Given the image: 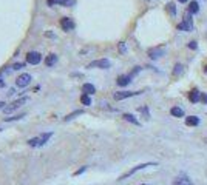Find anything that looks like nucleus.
<instances>
[{
    "label": "nucleus",
    "instance_id": "e433bc0d",
    "mask_svg": "<svg viewBox=\"0 0 207 185\" xmlns=\"http://www.w3.org/2000/svg\"><path fill=\"white\" fill-rule=\"evenodd\" d=\"M204 71H205V73H207V65H205V66H204Z\"/></svg>",
    "mask_w": 207,
    "mask_h": 185
},
{
    "label": "nucleus",
    "instance_id": "9b49d317",
    "mask_svg": "<svg viewBox=\"0 0 207 185\" xmlns=\"http://www.w3.org/2000/svg\"><path fill=\"white\" fill-rule=\"evenodd\" d=\"M60 26L63 31H71V30H74L76 25H74L71 17H63V19H60Z\"/></svg>",
    "mask_w": 207,
    "mask_h": 185
},
{
    "label": "nucleus",
    "instance_id": "5701e85b",
    "mask_svg": "<svg viewBox=\"0 0 207 185\" xmlns=\"http://www.w3.org/2000/svg\"><path fill=\"white\" fill-rule=\"evenodd\" d=\"M80 102H82V105L88 107V105H91V97H90L88 94H82V96H80Z\"/></svg>",
    "mask_w": 207,
    "mask_h": 185
},
{
    "label": "nucleus",
    "instance_id": "412c9836",
    "mask_svg": "<svg viewBox=\"0 0 207 185\" xmlns=\"http://www.w3.org/2000/svg\"><path fill=\"white\" fill-rule=\"evenodd\" d=\"M167 11H168V14H170L172 17L176 16V5H175V2H168V3H167Z\"/></svg>",
    "mask_w": 207,
    "mask_h": 185
},
{
    "label": "nucleus",
    "instance_id": "a211bd4d",
    "mask_svg": "<svg viewBox=\"0 0 207 185\" xmlns=\"http://www.w3.org/2000/svg\"><path fill=\"white\" fill-rule=\"evenodd\" d=\"M170 114H172L173 117H184V110L179 108V107H173V108L170 110Z\"/></svg>",
    "mask_w": 207,
    "mask_h": 185
},
{
    "label": "nucleus",
    "instance_id": "9d476101",
    "mask_svg": "<svg viewBox=\"0 0 207 185\" xmlns=\"http://www.w3.org/2000/svg\"><path fill=\"white\" fill-rule=\"evenodd\" d=\"M173 185H193V182L190 180V177L185 173H181L178 177H175Z\"/></svg>",
    "mask_w": 207,
    "mask_h": 185
},
{
    "label": "nucleus",
    "instance_id": "4c0bfd02",
    "mask_svg": "<svg viewBox=\"0 0 207 185\" xmlns=\"http://www.w3.org/2000/svg\"><path fill=\"white\" fill-rule=\"evenodd\" d=\"M142 185H144V183H142Z\"/></svg>",
    "mask_w": 207,
    "mask_h": 185
},
{
    "label": "nucleus",
    "instance_id": "72a5a7b5",
    "mask_svg": "<svg viewBox=\"0 0 207 185\" xmlns=\"http://www.w3.org/2000/svg\"><path fill=\"white\" fill-rule=\"evenodd\" d=\"M3 86H5V82L2 80V77H0V88H3Z\"/></svg>",
    "mask_w": 207,
    "mask_h": 185
},
{
    "label": "nucleus",
    "instance_id": "6ab92c4d",
    "mask_svg": "<svg viewBox=\"0 0 207 185\" xmlns=\"http://www.w3.org/2000/svg\"><path fill=\"white\" fill-rule=\"evenodd\" d=\"M122 117H124V120H127V122H130V124H133V125H141L139 120H138L133 114H130V113H125Z\"/></svg>",
    "mask_w": 207,
    "mask_h": 185
},
{
    "label": "nucleus",
    "instance_id": "bb28decb",
    "mask_svg": "<svg viewBox=\"0 0 207 185\" xmlns=\"http://www.w3.org/2000/svg\"><path fill=\"white\" fill-rule=\"evenodd\" d=\"M119 53H122V54H125V53H127V46H125V42H121V43H119Z\"/></svg>",
    "mask_w": 207,
    "mask_h": 185
},
{
    "label": "nucleus",
    "instance_id": "7c9ffc66",
    "mask_svg": "<svg viewBox=\"0 0 207 185\" xmlns=\"http://www.w3.org/2000/svg\"><path fill=\"white\" fill-rule=\"evenodd\" d=\"M74 3H76V0H67V2H65L62 6H73Z\"/></svg>",
    "mask_w": 207,
    "mask_h": 185
},
{
    "label": "nucleus",
    "instance_id": "c9c22d12",
    "mask_svg": "<svg viewBox=\"0 0 207 185\" xmlns=\"http://www.w3.org/2000/svg\"><path fill=\"white\" fill-rule=\"evenodd\" d=\"M178 2H181V3H187L189 0H178Z\"/></svg>",
    "mask_w": 207,
    "mask_h": 185
},
{
    "label": "nucleus",
    "instance_id": "4be33fe9",
    "mask_svg": "<svg viewBox=\"0 0 207 185\" xmlns=\"http://www.w3.org/2000/svg\"><path fill=\"white\" fill-rule=\"evenodd\" d=\"M80 114H83V111H82V110H76V111H73L71 114H68V116H67L63 120H65V122H68V120H73L74 117H77V116H80Z\"/></svg>",
    "mask_w": 207,
    "mask_h": 185
},
{
    "label": "nucleus",
    "instance_id": "ddd939ff",
    "mask_svg": "<svg viewBox=\"0 0 207 185\" xmlns=\"http://www.w3.org/2000/svg\"><path fill=\"white\" fill-rule=\"evenodd\" d=\"M116 82H118L119 86H127V85L132 82V77H130V74H121Z\"/></svg>",
    "mask_w": 207,
    "mask_h": 185
},
{
    "label": "nucleus",
    "instance_id": "0eeeda50",
    "mask_svg": "<svg viewBox=\"0 0 207 185\" xmlns=\"http://www.w3.org/2000/svg\"><path fill=\"white\" fill-rule=\"evenodd\" d=\"M28 102V97H20V99H17V100H14L10 107H6L5 108V113L8 114V113H13V111H16L17 108H20L23 104H26Z\"/></svg>",
    "mask_w": 207,
    "mask_h": 185
},
{
    "label": "nucleus",
    "instance_id": "1a4fd4ad",
    "mask_svg": "<svg viewBox=\"0 0 207 185\" xmlns=\"http://www.w3.org/2000/svg\"><path fill=\"white\" fill-rule=\"evenodd\" d=\"M30 82H31V76H30L28 73H23V74H20V76L17 77L16 85H17L19 88H25V86L30 85Z\"/></svg>",
    "mask_w": 207,
    "mask_h": 185
},
{
    "label": "nucleus",
    "instance_id": "6e6552de",
    "mask_svg": "<svg viewBox=\"0 0 207 185\" xmlns=\"http://www.w3.org/2000/svg\"><path fill=\"white\" fill-rule=\"evenodd\" d=\"M164 54H165V48H164V46H156V48L148 49V57H150V59H153V60H156V59L162 57Z\"/></svg>",
    "mask_w": 207,
    "mask_h": 185
},
{
    "label": "nucleus",
    "instance_id": "f3484780",
    "mask_svg": "<svg viewBox=\"0 0 207 185\" xmlns=\"http://www.w3.org/2000/svg\"><path fill=\"white\" fill-rule=\"evenodd\" d=\"M187 11H189L190 14H198V13H199V5H198V2H195V0H193V2H190Z\"/></svg>",
    "mask_w": 207,
    "mask_h": 185
},
{
    "label": "nucleus",
    "instance_id": "2eb2a0df",
    "mask_svg": "<svg viewBox=\"0 0 207 185\" xmlns=\"http://www.w3.org/2000/svg\"><path fill=\"white\" fill-rule=\"evenodd\" d=\"M82 92L83 94H94L96 92V88H94V85H91V83H83L82 85Z\"/></svg>",
    "mask_w": 207,
    "mask_h": 185
},
{
    "label": "nucleus",
    "instance_id": "a878e982",
    "mask_svg": "<svg viewBox=\"0 0 207 185\" xmlns=\"http://www.w3.org/2000/svg\"><path fill=\"white\" fill-rule=\"evenodd\" d=\"M139 113H142L147 120L150 119V113H148V108H147V107H141V108H139Z\"/></svg>",
    "mask_w": 207,
    "mask_h": 185
},
{
    "label": "nucleus",
    "instance_id": "20e7f679",
    "mask_svg": "<svg viewBox=\"0 0 207 185\" xmlns=\"http://www.w3.org/2000/svg\"><path fill=\"white\" fill-rule=\"evenodd\" d=\"M112 66V62L108 59H99V60H94V62H90L87 65V68H99V69H108Z\"/></svg>",
    "mask_w": 207,
    "mask_h": 185
},
{
    "label": "nucleus",
    "instance_id": "f704fd0d",
    "mask_svg": "<svg viewBox=\"0 0 207 185\" xmlns=\"http://www.w3.org/2000/svg\"><path fill=\"white\" fill-rule=\"evenodd\" d=\"M5 105H6L5 102H0V108H5Z\"/></svg>",
    "mask_w": 207,
    "mask_h": 185
},
{
    "label": "nucleus",
    "instance_id": "f03ea898",
    "mask_svg": "<svg viewBox=\"0 0 207 185\" xmlns=\"http://www.w3.org/2000/svg\"><path fill=\"white\" fill-rule=\"evenodd\" d=\"M178 30H179V31H185V33L193 31V19H192V14H190L189 11L184 13V19H182V22L178 25Z\"/></svg>",
    "mask_w": 207,
    "mask_h": 185
},
{
    "label": "nucleus",
    "instance_id": "423d86ee",
    "mask_svg": "<svg viewBox=\"0 0 207 185\" xmlns=\"http://www.w3.org/2000/svg\"><path fill=\"white\" fill-rule=\"evenodd\" d=\"M26 62H28L30 65H39V63L42 62V54L37 53V51H30V53L26 54Z\"/></svg>",
    "mask_w": 207,
    "mask_h": 185
},
{
    "label": "nucleus",
    "instance_id": "c756f323",
    "mask_svg": "<svg viewBox=\"0 0 207 185\" xmlns=\"http://www.w3.org/2000/svg\"><path fill=\"white\" fill-rule=\"evenodd\" d=\"M201 102L207 105V92H201Z\"/></svg>",
    "mask_w": 207,
    "mask_h": 185
},
{
    "label": "nucleus",
    "instance_id": "b1692460",
    "mask_svg": "<svg viewBox=\"0 0 207 185\" xmlns=\"http://www.w3.org/2000/svg\"><path fill=\"white\" fill-rule=\"evenodd\" d=\"M23 117H25V113H22V114H16V116H13V117H6L5 122H14V120H20V119H23Z\"/></svg>",
    "mask_w": 207,
    "mask_h": 185
},
{
    "label": "nucleus",
    "instance_id": "473e14b6",
    "mask_svg": "<svg viewBox=\"0 0 207 185\" xmlns=\"http://www.w3.org/2000/svg\"><path fill=\"white\" fill-rule=\"evenodd\" d=\"M85 170H87V167H82V168H80V170H77V171H76V173H74V176H79V174H82V173H83V171H85Z\"/></svg>",
    "mask_w": 207,
    "mask_h": 185
},
{
    "label": "nucleus",
    "instance_id": "39448f33",
    "mask_svg": "<svg viewBox=\"0 0 207 185\" xmlns=\"http://www.w3.org/2000/svg\"><path fill=\"white\" fill-rule=\"evenodd\" d=\"M142 92L144 91H119V92H115L113 97H115V100H124V99H128L133 96H139Z\"/></svg>",
    "mask_w": 207,
    "mask_h": 185
},
{
    "label": "nucleus",
    "instance_id": "2f4dec72",
    "mask_svg": "<svg viewBox=\"0 0 207 185\" xmlns=\"http://www.w3.org/2000/svg\"><path fill=\"white\" fill-rule=\"evenodd\" d=\"M22 68H23V63H20V62H17V63L13 65V69H22Z\"/></svg>",
    "mask_w": 207,
    "mask_h": 185
},
{
    "label": "nucleus",
    "instance_id": "4468645a",
    "mask_svg": "<svg viewBox=\"0 0 207 185\" xmlns=\"http://www.w3.org/2000/svg\"><path fill=\"white\" fill-rule=\"evenodd\" d=\"M199 117L198 116H187L185 117V125L187 127H198L199 125Z\"/></svg>",
    "mask_w": 207,
    "mask_h": 185
},
{
    "label": "nucleus",
    "instance_id": "f257e3e1",
    "mask_svg": "<svg viewBox=\"0 0 207 185\" xmlns=\"http://www.w3.org/2000/svg\"><path fill=\"white\" fill-rule=\"evenodd\" d=\"M148 167H158V163H156V162H145V163H139V165L133 167L132 170H128L127 173H124V174L119 177V180H125V179H128L130 176H133L135 173H138V171H141V170H144V168H148Z\"/></svg>",
    "mask_w": 207,
    "mask_h": 185
},
{
    "label": "nucleus",
    "instance_id": "c85d7f7f",
    "mask_svg": "<svg viewBox=\"0 0 207 185\" xmlns=\"http://www.w3.org/2000/svg\"><path fill=\"white\" fill-rule=\"evenodd\" d=\"M141 69H142L141 66H135V69H133V71L130 73V77H133V76H136V74H138V73H139Z\"/></svg>",
    "mask_w": 207,
    "mask_h": 185
},
{
    "label": "nucleus",
    "instance_id": "393cba45",
    "mask_svg": "<svg viewBox=\"0 0 207 185\" xmlns=\"http://www.w3.org/2000/svg\"><path fill=\"white\" fill-rule=\"evenodd\" d=\"M67 0H47L48 6H54V5H63Z\"/></svg>",
    "mask_w": 207,
    "mask_h": 185
},
{
    "label": "nucleus",
    "instance_id": "aec40b11",
    "mask_svg": "<svg viewBox=\"0 0 207 185\" xmlns=\"http://www.w3.org/2000/svg\"><path fill=\"white\" fill-rule=\"evenodd\" d=\"M182 73H184V65L182 63H176L175 68H173V76L175 77H179Z\"/></svg>",
    "mask_w": 207,
    "mask_h": 185
},
{
    "label": "nucleus",
    "instance_id": "7ed1b4c3",
    "mask_svg": "<svg viewBox=\"0 0 207 185\" xmlns=\"http://www.w3.org/2000/svg\"><path fill=\"white\" fill-rule=\"evenodd\" d=\"M51 136H53V133H43V134H40L39 137L30 139V140H28V145H30V147H43V145L51 139Z\"/></svg>",
    "mask_w": 207,
    "mask_h": 185
},
{
    "label": "nucleus",
    "instance_id": "f8f14e48",
    "mask_svg": "<svg viewBox=\"0 0 207 185\" xmlns=\"http://www.w3.org/2000/svg\"><path fill=\"white\" fill-rule=\"evenodd\" d=\"M189 100H190L192 104H196V102L201 100V92H199L198 88H193V89L189 92Z\"/></svg>",
    "mask_w": 207,
    "mask_h": 185
},
{
    "label": "nucleus",
    "instance_id": "cd10ccee",
    "mask_svg": "<svg viewBox=\"0 0 207 185\" xmlns=\"http://www.w3.org/2000/svg\"><path fill=\"white\" fill-rule=\"evenodd\" d=\"M187 46H189L190 49H196V48H198V43H196L195 40H192V42H189V45H187Z\"/></svg>",
    "mask_w": 207,
    "mask_h": 185
},
{
    "label": "nucleus",
    "instance_id": "dca6fc26",
    "mask_svg": "<svg viewBox=\"0 0 207 185\" xmlns=\"http://www.w3.org/2000/svg\"><path fill=\"white\" fill-rule=\"evenodd\" d=\"M56 62H57V56H56V54H53V53H51V54H48V56L45 57V65H47V66H53Z\"/></svg>",
    "mask_w": 207,
    "mask_h": 185
}]
</instances>
